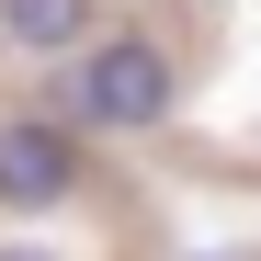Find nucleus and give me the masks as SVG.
Instances as JSON below:
<instances>
[{
	"mask_svg": "<svg viewBox=\"0 0 261 261\" xmlns=\"http://www.w3.org/2000/svg\"><path fill=\"white\" fill-rule=\"evenodd\" d=\"M170 46L159 34H91L80 46V125H102V137H148V125H170Z\"/></svg>",
	"mask_w": 261,
	"mask_h": 261,
	"instance_id": "f257e3e1",
	"label": "nucleus"
},
{
	"mask_svg": "<svg viewBox=\"0 0 261 261\" xmlns=\"http://www.w3.org/2000/svg\"><path fill=\"white\" fill-rule=\"evenodd\" d=\"M80 170H91V159H80V125L68 114H12V125H0V204H12V216L68 204Z\"/></svg>",
	"mask_w": 261,
	"mask_h": 261,
	"instance_id": "f03ea898",
	"label": "nucleus"
},
{
	"mask_svg": "<svg viewBox=\"0 0 261 261\" xmlns=\"http://www.w3.org/2000/svg\"><path fill=\"white\" fill-rule=\"evenodd\" d=\"M91 12L102 0H0V46L12 57H68V46H91Z\"/></svg>",
	"mask_w": 261,
	"mask_h": 261,
	"instance_id": "7ed1b4c3",
	"label": "nucleus"
},
{
	"mask_svg": "<svg viewBox=\"0 0 261 261\" xmlns=\"http://www.w3.org/2000/svg\"><path fill=\"white\" fill-rule=\"evenodd\" d=\"M0 261H46V250H0Z\"/></svg>",
	"mask_w": 261,
	"mask_h": 261,
	"instance_id": "20e7f679",
	"label": "nucleus"
}]
</instances>
